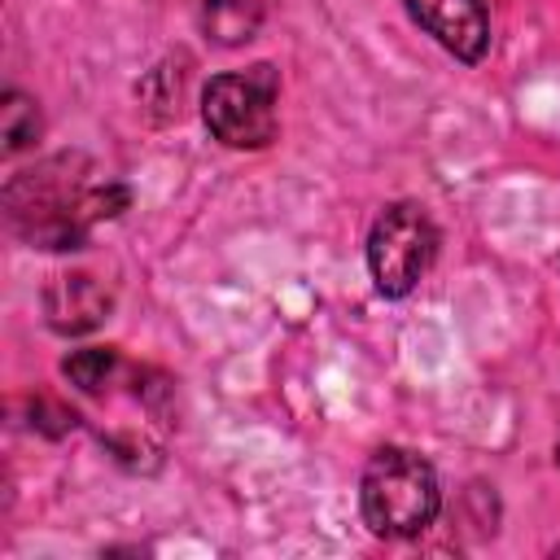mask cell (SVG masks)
Returning <instances> with one entry per match:
<instances>
[{"instance_id":"5","label":"cell","mask_w":560,"mask_h":560,"mask_svg":"<svg viewBox=\"0 0 560 560\" xmlns=\"http://www.w3.org/2000/svg\"><path fill=\"white\" fill-rule=\"evenodd\" d=\"M402 9L455 61L477 66L490 52V4L486 0H402Z\"/></svg>"},{"instance_id":"6","label":"cell","mask_w":560,"mask_h":560,"mask_svg":"<svg viewBox=\"0 0 560 560\" xmlns=\"http://www.w3.org/2000/svg\"><path fill=\"white\" fill-rule=\"evenodd\" d=\"M109 311H114V293L88 271H61L44 289V319L61 337H83L101 328Z\"/></svg>"},{"instance_id":"4","label":"cell","mask_w":560,"mask_h":560,"mask_svg":"<svg viewBox=\"0 0 560 560\" xmlns=\"http://www.w3.org/2000/svg\"><path fill=\"white\" fill-rule=\"evenodd\" d=\"M442 245L438 223L420 201H389L368 232V271L381 298H407L433 267Z\"/></svg>"},{"instance_id":"8","label":"cell","mask_w":560,"mask_h":560,"mask_svg":"<svg viewBox=\"0 0 560 560\" xmlns=\"http://www.w3.org/2000/svg\"><path fill=\"white\" fill-rule=\"evenodd\" d=\"M39 131H44V118H39V105L26 96V92H18V88H9L4 96H0V149H4V158H13V153H22V149H31L35 140H39Z\"/></svg>"},{"instance_id":"3","label":"cell","mask_w":560,"mask_h":560,"mask_svg":"<svg viewBox=\"0 0 560 560\" xmlns=\"http://www.w3.org/2000/svg\"><path fill=\"white\" fill-rule=\"evenodd\" d=\"M276 96H280V74L271 61L214 74L201 88V122L228 149H267L280 131Z\"/></svg>"},{"instance_id":"2","label":"cell","mask_w":560,"mask_h":560,"mask_svg":"<svg viewBox=\"0 0 560 560\" xmlns=\"http://www.w3.org/2000/svg\"><path fill=\"white\" fill-rule=\"evenodd\" d=\"M359 512L376 538H420L442 512L433 464L407 446L372 451L359 481Z\"/></svg>"},{"instance_id":"10","label":"cell","mask_w":560,"mask_h":560,"mask_svg":"<svg viewBox=\"0 0 560 560\" xmlns=\"http://www.w3.org/2000/svg\"><path fill=\"white\" fill-rule=\"evenodd\" d=\"M556 459H560V451H556Z\"/></svg>"},{"instance_id":"1","label":"cell","mask_w":560,"mask_h":560,"mask_svg":"<svg viewBox=\"0 0 560 560\" xmlns=\"http://www.w3.org/2000/svg\"><path fill=\"white\" fill-rule=\"evenodd\" d=\"M131 192L122 184H96L83 153H52L4 184V219L31 249H83L101 219L122 214Z\"/></svg>"},{"instance_id":"7","label":"cell","mask_w":560,"mask_h":560,"mask_svg":"<svg viewBox=\"0 0 560 560\" xmlns=\"http://www.w3.org/2000/svg\"><path fill=\"white\" fill-rule=\"evenodd\" d=\"M192 4H197V22L206 39L219 48L249 44L267 13V0H192Z\"/></svg>"},{"instance_id":"9","label":"cell","mask_w":560,"mask_h":560,"mask_svg":"<svg viewBox=\"0 0 560 560\" xmlns=\"http://www.w3.org/2000/svg\"><path fill=\"white\" fill-rule=\"evenodd\" d=\"M118 368H122V359H118L114 346H83V350H70V354L61 359V376H66L74 389H83V394L109 389L114 376H118Z\"/></svg>"}]
</instances>
